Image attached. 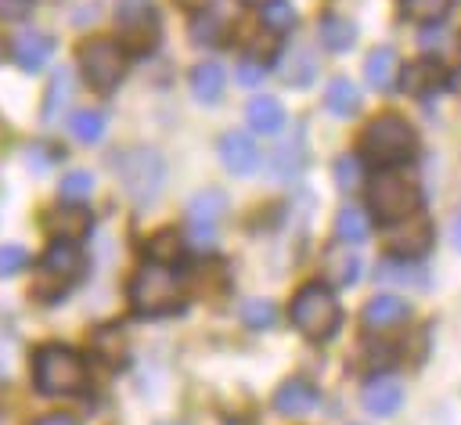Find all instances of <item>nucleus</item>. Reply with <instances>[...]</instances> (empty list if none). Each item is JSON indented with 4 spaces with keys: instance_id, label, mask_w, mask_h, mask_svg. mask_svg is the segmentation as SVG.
Listing matches in <instances>:
<instances>
[{
    "instance_id": "1",
    "label": "nucleus",
    "mask_w": 461,
    "mask_h": 425,
    "mask_svg": "<svg viewBox=\"0 0 461 425\" xmlns=\"http://www.w3.org/2000/svg\"><path fill=\"white\" fill-rule=\"evenodd\" d=\"M180 303V277L169 270V263L148 259L130 277V306L140 317H162Z\"/></svg>"
},
{
    "instance_id": "2",
    "label": "nucleus",
    "mask_w": 461,
    "mask_h": 425,
    "mask_svg": "<svg viewBox=\"0 0 461 425\" xmlns=\"http://www.w3.org/2000/svg\"><path fill=\"white\" fill-rule=\"evenodd\" d=\"M32 378L43 396H68L86 382V364L68 346H40L32 357Z\"/></svg>"
},
{
    "instance_id": "3",
    "label": "nucleus",
    "mask_w": 461,
    "mask_h": 425,
    "mask_svg": "<svg viewBox=\"0 0 461 425\" xmlns=\"http://www.w3.org/2000/svg\"><path fill=\"white\" fill-rule=\"evenodd\" d=\"M83 270V252L76 241H65V238H54L47 245V252L40 256L36 263V277H32V295H40L43 303H54Z\"/></svg>"
},
{
    "instance_id": "4",
    "label": "nucleus",
    "mask_w": 461,
    "mask_h": 425,
    "mask_svg": "<svg viewBox=\"0 0 461 425\" xmlns=\"http://www.w3.org/2000/svg\"><path fill=\"white\" fill-rule=\"evenodd\" d=\"M360 151L375 162V166H396L407 162L414 155V130L407 119L400 115H378L375 122H367L364 137H360Z\"/></svg>"
},
{
    "instance_id": "5",
    "label": "nucleus",
    "mask_w": 461,
    "mask_h": 425,
    "mask_svg": "<svg viewBox=\"0 0 461 425\" xmlns=\"http://www.w3.org/2000/svg\"><path fill=\"white\" fill-rule=\"evenodd\" d=\"M292 324L306 335V339H328L339 324V299L331 295V288L324 285H303L288 306Z\"/></svg>"
},
{
    "instance_id": "6",
    "label": "nucleus",
    "mask_w": 461,
    "mask_h": 425,
    "mask_svg": "<svg viewBox=\"0 0 461 425\" xmlns=\"http://www.w3.org/2000/svg\"><path fill=\"white\" fill-rule=\"evenodd\" d=\"M367 202L378 212V220L396 223V220H407V216H414L421 209V191L407 176H400V173H378L371 180Z\"/></svg>"
},
{
    "instance_id": "7",
    "label": "nucleus",
    "mask_w": 461,
    "mask_h": 425,
    "mask_svg": "<svg viewBox=\"0 0 461 425\" xmlns=\"http://www.w3.org/2000/svg\"><path fill=\"white\" fill-rule=\"evenodd\" d=\"M79 68L94 90H112L126 72V50L115 40H90L79 47Z\"/></svg>"
},
{
    "instance_id": "8",
    "label": "nucleus",
    "mask_w": 461,
    "mask_h": 425,
    "mask_svg": "<svg viewBox=\"0 0 461 425\" xmlns=\"http://www.w3.org/2000/svg\"><path fill=\"white\" fill-rule=\"evenodd\" d=\"M119 180H122V191L144 205L162 191V158L151 148H137L119 158Z\"/></svg>"
},
{
    "instance_id": "9",
    "label": "nucleus",
    "mask_w": 461,
    "mask_h": 425,
    "mask_svg": "<svg viewBox=\"0 0 461 425\" xmlns=\"http://www.w3.org/2000/svg\"><path fill=\"white\" fill-rule=\"evenodd\" d=\"M216 155H220L223 169L234 173V176H245V173L259 169V158H263L259 144H256L245 130H227V133L220 137V144H216Z\"/></svg>"
},
{
    "instance_id": "10",
    "label": "nucleus",
    "mask_w": 461,
    "mask_h": 425,
    "mask_svg": "<svg viewBox=\"0 0 461 425\" xmlns=\"http://www.w3.org/2000/svg\"><path fill=\"white\" fill-rule=\"evenodd\" d=\"M429 241H432V227H429V220H425L421 212L389 223V245H393V252L403 256V259L421 256V252L429 249Z\"/></svg>"
},
{
    "instance_id": "11",
    "label": "nucleus",
    "mask_w": 461,
    "mask_h": 425,
    "mask_svg": "<svg viewBox=\"0 0 461 425\" xmlns=\"http://www.w3.org/2000/svg\"><path fill=\"white\" fill-rule=\"evenodd\" d=\"M321 263H324V277H328L331 285H342V288L357 285V281H360V270H364V259L357 256V249H353L349 241L328 245Z\"/></svg>"
},
{
    "instance_id": "12",
    "label": "nucleus",
    "mask_w": 461,
    "mask_h": 425,
    "mask_svg": "<svg viewBox=\"0 0 461 425\" xmlns=\"http://www.w3.org/2000/svg\"><path fill=\"white\" fill-rule=\"evenodd\" d=\"M360 403H364L367 414L389 418V414H396L400 403H403V385H400L396 378H389V375H378V378H371V382L364 385Z\"/></svg>"
},
{
    "instance_id": "13",
    "label": "nucleus",
    "mask_w": 461,
    "mask_h": 425,
    "mask_svg": "<svg viewBox=\"0 0 461 425\" xmlns=\"http://www.w3.org/2000/svg\"><path fill=\"white\" fill-rule=\"evenodd\" d=\"M119 25H122L126 36L137 40L140 47H144V43L151 47V40H155V32H158V18H155V11H151L144 0H122V4H119Z\"/></svg>"
},
{
    "instance_id": "14",
    "label": "nucleus",
    "mask_w": 461,
    "mask_h": 425,
    "mask_svg": "<svg viewBox=\"0 0 461 425\" xmlns=\"http://www.w3.org/2000/svg\"><path fill=\"white\" fill-rule=\"evenodd\" d=\"M317 403H321V393H317L310 382H303V378H288V382L274 393V411H277V414H288V418H299V414L313 411Z\"/></svg>"
},
{
    "instance_id": "15",
    "label": "nucleus",
    "mask_w": 461,
    "mask_h": 425,
    "mask_svg": "<svg viewBox=\"0 0 461 425\" xmlns=\"http://www.w3.org/2000/svg\"><path fill=\"white\" fill-rule=\"evenodd\" d=\"M407 317H411V306H407L400 295H389V292L367 299V306H364V324H367L371 331L393 328V324H400V321H407Z\"/></svg>"
},
{
    "instance_id": "16",
    "label": "nucleus",
    "mask_w": 461,
    "mask_h": 425,
    "mask_svg": "<svg viewBox=\"0 0 461 425\" xmlns=\"http://www.w3.org/2000/svg\"><path fill=\"white\" fill-rule=\"evenodd\" d=\"M50 50H54V43H50V36H43V32H18L14 43H11L14 61H18L25 72L43 68L47 58H50Z\"/></svg>"
},
{
    "instance_id": "17",
    "label": "nucleus",
    "mask_w": 461,
    "mask_h": 425,
    "mask_svg": "<svg viewBox=\"0 0 461 425\" xmlns=\"http://www.w3.org/2000/svg\"><path fill=\"white\" fill-rule=\"evenodd\" d=\"M400 83H403V90L411 97H429V94H436L443 86V68H439V61H425L421 58V61H411L403 68Z\"/></svg>"
},
{
    "instance_id": "18",
    "label": "nucleus",
    "mask_w": 461,
    "mask_h": 425,
    "mask_svg": "<svg viewBox=\"0 0 461 425\" xmlns=\"http://www.w3.org/2000/svg\"><path fill=\"white\" fill-rule=\"evenodd\" d=\"M223 212H227V194L216 187H205L187 202V227H216Z\"/></svg>"
},
{
    "instance_id": "19",
    "label": "nucleus",
    "mask_w": 461,
    "mask_h": 425,
    "mask_svg": "<svg viewBox=\"0 0 461 425\" xmlns=\"http://www.w3.org/2000/svg\"><path fill=\"white\" fill-rule=\"evenodd\" d=\"M277 68H281L277 76H281L288 86H306V83L317 76V58H313L310 47H292V50L281 58Z\"/></svg>"
},
{
    "instance_id": "20",
    "label": "nucleus",
    "mask_w": 461,
    "mask_h": 425,
    "mask_svg": "<svg viewBox=\"0 0 461 425\" xmlns=\"http://www.w3.org/2000/svg\"><path fill=\"white\" fill-rule=\"evenodd\" d=\"M396 68H400L396 50H393V47H375V50L367 54V61H364V79H367L375 90H389L393 79H396Z\"/></svg>"
},
{
    "instance_id": "21",
    "label": "nucleus",
    "mask_w": 461,
    "mask_h": 425,
    "mask_svg": "<svg viewBox=\"0 0 461 425\" xmlns=\"http://www.w3.org/2000/svg\"><path fill=\"white\" fill-rule=\"evenodd\" d=\"M245 115H249V126L256 133H277L285 126V108L277 97H252Z\"/></svg>"
},
{
    "instance_id": "22",
    "label": "nucleus",
    "mask_w": 461,
    "mask_h": 425,
    "mask_svg": "<svg viewBox=\"0 0 461 425\" xmlns=\"http://www.w3.org/2000/svg\"><path fill=\"white\" fill-rule=\"evenodd\" d=\"M317 32H321V43L328 50H349L357 43V25L349 18H342V14H324Z\"/></svg>"
},
{
    "instance_id": "23",
    "label": "nucleus",
    "mask_w": 461,
    "mask_h": 425,
    "mask_svg": "<svg viewBox=\"0 0 461 425\" xmlns=\"http://www.w3.org/2000/svg\"><path fill=\"white\" fill-rule=\"evenodd\" d=\"M191 94H194L198 101H205V104L220 101V94H223V68H220L216 61H202V65L191 72Z\"/></svg>"
},
{
    "instance_id": "24",
    "label": "nucleus",
    "mask_w": 461,
    "mask_h": 425,
    "mask_svg": "<svg viewBox=\"0 0 461 425\" xmlns=\"http://www.w3.org/2000/svg\"><path fill=\"white\" fill-rule=\"evenodd\" d=\"M335 234H339V241L360 245V241L371 234V220H367V212L357 209V205H342L339 216H335Z\"/></svg>"
},
{
    "instance_id": "25",
    "label": "nucleus",
    "mask_w": 461,
    "mask_h": 425,
    "mask_svg": "<svg viewBox=\"0 0 461 425\" xmlns=\"http://www.w3.org/2000/svg\"><path fill=\"white\" fill-rule=\"evenodd\" d=\"M324 104H328V112H335V115H353L357 112V104H360V94H357V86L349 83V79H331L328 83V90H324Z\"/></svg>"
},
{
    "instance_id": "26",
    "label": "nucleus",
    "mask_w": 461,
    "mask_h": 425,
    "mask_svg": "<svg viewBox=\"0 0 461 425\" xmlns=\"http://www.w3.org/2000/svg\"><path fill=\"white\" fill-rule=\"evenodd\" d=\"M68 130H72L76 140L94 144V140H101V133H104V112H101V108H79V112L68 119Z\"/></svg>"
},
{
    "instance_id": "27",
    "label": "nucleus",
    "mask_w": 461,
    "mask_h": 425,
    "mask_svg": "<svg viewBox=\"0 0 461 425\" xmlns=\"http://www.w3.org/2000/svg\"><path fill=\"white\" fill-rule=\"evenodd\" d=\"M274 317H277V310H274V303H270V299H245V303H241V321H245L252 331L270 328V324H274Z\"/></svg>"
},
{
    "instance_id": "28",
    "label": "nucleus",
    "mask_w": 461,
    "mask_h": 425,
    "mask_svg": "<svg viewBox=\"0 0 461 425\" xmlns=\"http://www.w3.org/2000/svg\"><path fill=\"white\" fill-rule=\"evenodd\" d=\"M400 4H403V14L414 22H439L454 7V0H400Z\"/></svg>"
},
{
    "instance_id": "29",
    "label": "nucleus",
    "mask_w": 461,
    "mask_h": 425,
    "mask_svg": "<svg viewBox=\"0 0 461 425\" xmlns=\"http://www.w3.org/2000/svg\"><path fill=\"white\" fill-rule=\"evenodd\" d=\"M61 198L65 202H83V198H90V191H94V176L86 173V169H68L65 176H61Z\"/></svg>"
},
{
    "instance_id": "30",
    "label": "nucleus",
    "mask_w": 461,
    "mask_h": 425,
    "mask_svg": "<svg viewBox=\"0 0 461 425\" xmlns=\"http://www.w3.org/2000/svg\"><path fill=\"white\" fill-rule=\"evenodd\" d=\"M378 281H385V285H411V288H421L425 285V277L418 274V267H411L407 259L403 263H382L378 267Z\"/></svg>"
},
{
    "instance_id": "31",
    "label": "nucleus",
    "mask_w": 461,
    "mask_h": 425,
    "mask_svg": "<svg viewBox=\"0 0 461 425\" xmlns=\"http://www.w3.org/2000/svg\"><path fill=\"white\" fill-rule=\"evenodd\" d=\"M299 148H292V140L288 144H281L274 155H270V173L274 176H281V180H288L292 173H299Z\"/></svg>"
},
{
    "instance_id": "32",
    "label": "nucleus",
    "mask_w": 461,
    "mask_h": 425,
    "mask_svg": "<svg viewBox=\"0 0 461 425\" xmlns=\"http://www.w3.org/2000/svg\"><path fill=\"white\" fill-rule=\"evenodd\" d=\"M148 256H151L155 263H169V259H176V256H180V238H176L173 231L155 234V238L148 241Z\"/></svg>"
},
{
    "instance_id": "33",
    "label": "nucleus",
    "mask_w": 461,
    "mask_h": 425,
    "mask_svg": "<svg viewBox=\"0 0 461 425\" xmlns=\"http://www.w3.org/2000/svg\"><path fill=\"white\" fill-rule=\"evenodd\" d=\"M335 184L342 191H349V187L360 184V158L357 155H339L335 158Z\"/></svg>"
},
{
    "instance_id": "34",
    "label": "nucleus",
    "mask_w": 461,
    "mask_h": 425,
    "mask_svg": "<svg viewBox=\"0 0 461 425\" xmlns=\"http://www.w3.org/2000/svg\"><path fill=\"white\" fill-rule=\"evenodd\" d=\"M50 227H54V231L61 227V238H65V241H76V238H79V234H83V231L90 227V220H86V216H83L79 209H68L65 216L50 220Z\"/></svg>"
},
{
    "instance_id": "35",
    "label": "nucleus",
    "mask_w": 461,
    "mask_h": 425,
    "mask_svg": "<svg viewBox=\"0 0 461 425\" xmlns=\"http://www.w3.org/2000/svg\"><path fill=\"white\" fill-rule=\"evenodd\" d=\"M263 22H267L270 29H292L295 11H292V4H285V0H270V4L263 7Z\"/></svg>"
},
{
    "instance_id": "36",
    "label": "nucleus",
    "mask_w": 461,
    "mask_h": 425,
    "mask_svg": "<svg viewBox=\"0 0 461 425\" xmlns=\"http://www.w3.org/2000/svg\"><path fill=\"white\" fill-rule=\"evenodd\" d=\"M25 263H29V252L22 245H0V277L18 274Z\"/></svg>"
},
{
    "instance_id": "37",
    "label": "nucleus",
    "mask_w": 461,
    "mask_h": 425,
    "mask_svg": "<svg viewBox=\"0 0 461 425\" xmlns=\"http://www.w3.org/2000/svg\"><path fill=\"white\" fill-rule=\"evenodd\" d=\"M191 32H194L198 43H216V14H212V11L198 14L194 25H191Z\"/></svg>"
},
{
    "instance_id": "38",
    "label": "nucleus",
    "mask_w": 461,
    "mask_h": 425,
    "mask_svg": "<svg viewBox=\"0 0 461 425\" xmlns=\"http://www.w3.org/2000/svg\"><path fill=\"white\" fill-rule=\"evenodd\" d=\"M68 72H61V76H54V83H50V101H47V119H54V108H58V101L65 104L68 97Z\"/></svg>"
},
{
    "instance_id": "39",
    "label": "nucleus",
    "mask_w": 461,
    "mask_h": 425,
    "mask_svg": "<svg viewBox=\"0 0 461 425\" xmlns=\"http://www.w3.org/2000/svg\"><path fill=\"white\" fill-rule=\"evenodd\" d=\"M187 241H191L198 252H205V249L216 245V227H187Z\"/></svg>"
},
{
    "instance_id": "40",
    "label": "nucleus",
    "mask_w": 461,
    "mask_h": 425,
    "mask_svg": "<svg viewBox=\"0 0 461 425\" xmlns=\"http://www.w3.org/2000/svg\"><path fill=\"white\" fill-rule=\"evenodd\" d=\"M263 72H267V68H263L259 61H241V65H238V83H241V86H252V83L263 79Z\"/></svg>"
},
{
    "instance_id": "41",
    "label": "nucleus",
    "mask_w": 461,
    "mask_h": 425,
    "mask_svg": "<svg viewBox=\"0 0 461 425\" xmlns=\"http://www.w3.org/2000/svg\"><path fill=\"white\" fill-rule=\"evenodd\" d=\"M25 11H29V0H0V18H7V22L25 18Z\"/></svg>"
},
{
    "instance_id": "42",
    "label": "nucleus",
    "mask_w": 461,
    "mask_h": 425,
    "mask_svg": "<svg viewBox=\"0 0 461 425\" xmlns=\"http://www.w3.org/2000/svg\"><path fill=\"white\" fill-rule=\"evenodd\" d=\"M418 40H421V47H425V50L443 47V32H439V29H421V36H418Z\"/></svg>"
},
{
    "instance_id": "43",
    "label": "nucleus",
    "mask_w": 461,
    "mask_h": 425,
    "mask_svg": "<svg viewBox=\"0 0 461 425\" xmlns=\"http://www.w3.org/2000/svg\"><path fill=\"white\" fill-rule=\"evenodd\" d=\"M25 162H29V169H43V166L50 162V155H43V148L36 144V148H29V158H25Z\"/></svg>"
},
{
    "instance_id": "44",
    "label": "nucleus",
    "mask_w": 461,
    "mask_h": 425,
    "mask_svg": "<svg viewBox=\"0 0 461 425\" xmlns=\"http://www.w3.org/2000/svg\"><path fill=\"white\" fill-rule=\"evenodd\" d=\"M32 425H79V421L68 418V414H43V418H36Z\"/></svg>"
},
{
    "instance_id": "45",
    "label": "nucleus",
    "mask_w": 461,
    "mask_h": 425,
    "mask_svg": "<svg viewBox=\"0 0 461 425\" xmlns=\"http://www.w3.org/2000/svg\"><path fill=\"white\" fill-rule=\"evenodd\" d=\"M450 241H454V249L461 252V216L454 220V227H450Z\"/></svg>"
},
{
    "instance_id": "46",
    "label": "nucleus",
    "mask_w": 461,
    "mask_h": 425,
    "mask_svg": "<svg viewBox=\"0 0 461 425\" xmlns=\"http://www.w3.org/2000/svg\"><path fill=\"white\" fill-rule=\"evenodd\" d=\"M241 4H256V7H267L270 0H241Z\"/></svg>"
},
{
    "instance_id": "47",
    "label": "nucleus",
    "mask_w": 461,
    "mask_h": 425,
    "mask_svg": "<svg viewBox=\"0 0 461 425\" xmlns=\"http://www.w3.org/2000/svg\"><path fill=\"white\" fill-rule=\"evenodd\" d=\"M454 86H457V90H461V72H457V76H454Z\"/></svg>"
},
{
    "instance_id": "48",
    "label": "nucleus",
    "mask_w": 461,
    "mask_h": 425,
    "mask_svg": "<svg viewBox=\"0 0 461 425\" xmlns=\"http://www.w3.org/2000/svg\"><path fill=\"white\" fill-rule=\"evenodd\" d=\"M184 4H205V0H184Z\"/></svg>"
},
{
    "instance_id": "49",
    "label": "nucleus",
    "mask_w": 461,
    "mask_h": 425,
    "mask_svg": "<svg viewBox=\"0 0 461 425\" xmlns=\"http://www.w3.org/2000/svg\"><path fill=\"white\" fill-rule=\"evenodd\" d=\"M227 425H234V421H227Z\"/></svg>"
}]
</instances>
